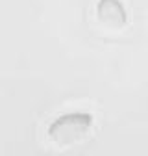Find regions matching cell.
<instances>
[{
  "instance_id": "obj_1",
  "label": "cell",
  "mask_w": 148,
  "mask_h": 156,
  "mask_svg": "<svg viewBox=\"0 0 148 156\" xmlns=\"http://www.w3.org/2000/svg\"><path fill=\"white\" fill-rule=\"evenodd\" d=\"M92 123L95 119L87 112H67L48 125L46 134L56 145H70L89 134Z\"/></svg>"
},
{
  "instance_id": "obj_2",
  "label": "cell",
  "mask_w": 148,
  "mask_h": 156,
  "mask_svg": "<svg viewBox=\"0 0 148 156\" xmlns=\"http://www.w3.org/2000/svg\"><path fill=\"white\" fill-rule=\"evenodd\" d=\"M96 19L102 26L109 30H122L128 24V11L122 0H98Z\"/></svg>"
}]
</instances>
